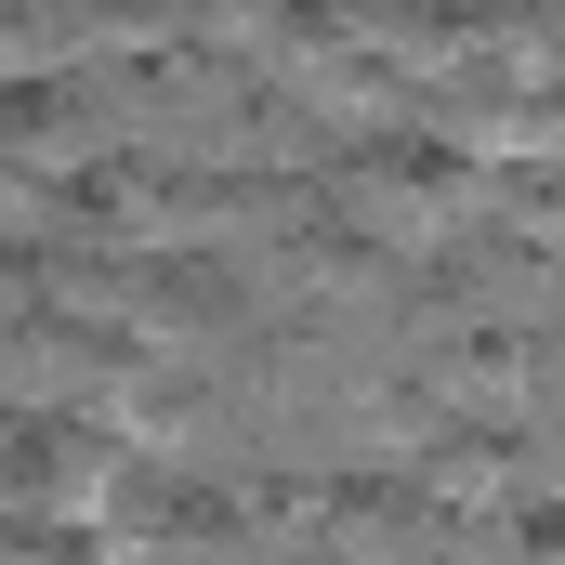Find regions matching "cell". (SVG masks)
<instances>
[{"mask_svg": "<svg viewBox=\"0 0 565 565\" xmlns=\"http://www.w3.org/2000/svg\"><path fill=\"white\" fill-rule=\"evenodd\" d=\"M329 408H342V447H355V460H408V447L447 422V395L422 382V355H408V369H355Z\"/></svg>", "mask_w": 565, "mask_h": 565, "instance_id": "cell-1", "label": "cell"}, {"mask_svg": "<svg viewBox=\"0 0 565 565\" xmlns=\"http://www.w3.org/2000/svg\"><path fill=\"white\" fill-rule=\"evenodd\" d=\"M302 13H316V0H184V40L264 79V66L289 53V40H302Z\"/></svg>", "mask_w": 565, "mask_h": 565, "instance_id": "cell-2", "label": "cell"}, {"mask_svg": "<svg viewBox=\"0 0 565 565\" xmlns=\"http://www.w3.org/2000/svg\"><path fill=\"white\" fill-rule=\"evenodd\" d=\"M79 66V13L66 0H0V79H53Z\"/></svg>", "mask_w": 565, "mask_h": 565, "instance_id": "cell-3", "label": "cell"}, {"mask_svg": "<svg viewBox=\"0 0 565 565\" xmlns=\"http://www.w3.org/2000/svg\"><path fill=\"white\" fill-rule=\"evenodd\" d=\"M79 13V66L93 53H158V40H184V0H66Z\"/></svg>", "mask_w": 565, "mask_h": 565, "instance_id": "cell-4", "label": "cell"}, {"mask_svg": "<svg viewBox=\"0 0 565 565\" xmlns=\"http://www.w3.org/2000/svg\"><path fill=\"white\" fill-rule=\"evenodd\" d=\"M237 526H264V540H316V526H329V473H250Z\"/></svg>", "mask_w": 565, "mask_h": 565, "instance_id": "cell-5", "label": "cell"}]
</instances>
